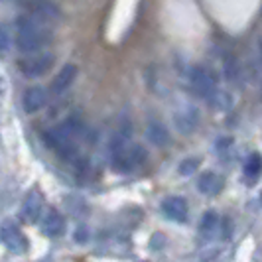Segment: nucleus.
I'll use <instances>...</instances> for the list:
<instances>
[{
  "label": "nucleus",
  "instance_id": "6ab92c4d",
  "mask_svg": "<svg viewBox=\"0 0 262 262\" xmlns=\"http://www.w3.org/2000/svg\"><path fill=\"white\" fill-rule=\"evenodd\" d=\"M260 53H262V41H260Z\"/></svg>",
  "mask_w": 262,
  "mask_h": 262
},
{
  "label": "nucleus",
  "instance_id": "2eb2a0df",
  "mask_svg": "<svg viewBox=\"0 0 262 262\" xmlns=\"http://www.w3.org/2000/svg\"><path fill=\"white\" fill-rule=\"evenodd\" d=\"M219 215L215 211H207L203 217H201V223H199V233L205 236V238H211L219 233Z\"/></svg>",
  "mask_w": 262,
  "mask_h": 262
},
{
  "label": "nucleus",
  "instance_id": "423d86ee",
  "mask_svg": "<svg viewBox=\"0 0 262 262\" xmlns=\"http://www.w3.org/2000/svg\"><path fill=\"white\" fill-rule=\"evenodd\" d=\"M162 213L170 221L185 223L187 221V215H189V207H187V201H185L184 197L171 195L162 201Z\"/></svg>",
  "mask_w": 262,
  "mask_h": 262
},
{
  "label": "nucleus",
  "instance_id": "4468645a",
  "mask_svg": "<svg viewBox=\"0 0 262 262\" xmlns=\"http://www.w3.org/2000/svg\"><path fill=\"white\" fill-rule=\"evenodd\" d=\"M146 136H148V140L154 146H166L170 142V132H168V128L162 122H158V120H152L148 124Z\"/></svg>",
  "mask_w": 262,
  "mask_h": 262
},
{
  "label": "nucleus",
  "instance_id": "f3484780",
  "mask_svg": "<svg viewBox=\"0 0 262 262\" xmlns=\"http://www.w3.org/2000/svg\"><path fill=\"white\" fill-rule=\"evenodd\" d=\"M209 103L215 106V108H219V111H227V108H231V103H233V101H231V97H229L227 93L217 91L209 99Z\"/></svg>",
  "mask_w": 262,
  "mask_h": 262
},
{
  "label": "nucleus",
  "instance_id": "9d476101",
  "mask_svg": "<svg viewBox=\"0 0 262 262\" xmlns=\"http://www.w3.org/2000/svg\"><path fill=\"white\" fill-rule=\"evenodd\" d=\"M77 73H79V69H77V66H73V63H67V66L61 67V71L52 79V85H50V89H52L53 95L66 93L67 89L73 85Z\"/></svg>",
  "mask_w": 262,
  "mask_h": 262
},
{
  "label": "nucleus",
  "instance_id": "9b49d317",
  "mask_svg": "<svg viewBox=\"0 0 262 262\" xmlns=\"http://www.w3.org/2000/svg\"><path fill=\"white\" fill-rule=\"evenodd\" d=\"M197 189L203 195H217L223 189V178L219 173H215V171H205L197 180Z\"/></svg>",
  "mask_w": 262,
  "mask_h": 262
},
{
  "label": "nucleus",
  "instance_id": "20e7f679",
  "mask_svg": "<svg viewBox=\"0 0 262 262\" xmlns=\"http://www.w3.org/2000/svg\"><path fill=\"white\" fill-rule=\"evenodd\" d=\"M22 8L26 14H32L48 24H53L61 18V10L53 0H22Z\"/></svg>",
  "mask_w": 262,
  "mask_h": 262
},
{
  "label": "nucleus",
  "instance_id": "dca6fc26",
  "mask_svg": "<svg viewBox=\"0 0 262 262\" xmlns=\"http://www.w3.org/2000/svg\"><path fill=\"white\" fill-rule=\"evenodd\" d=\"M262 170V158L260 154H250V158L245 164V176L247 178H256Z\"/></svg>",
  "mask_w": 262,
  "mask_h": 262
},
{
  "label": "nucleus",
  "instance_id": "ddd939ff",
  "mask_svg": "<svg viewBox=\"0 0 262 262\" xmlns=\"http://www.w3.org/2000/svg\"><path fill=\"white\" fill-rule=\"evenodd\" d=\"M173 124H176V128L182 134H189V132L195 130L197 126V113L193 108H185L182 113H176Z\"/></svg>",
  "mask_w": 262,
  "mask_h": 262
},
{
  "label": "nucleus",
  "instance_id": "0eeeda50",
  "mask_svg": "<svg viewBox=\"0 0 262 262\" xmlns=\"http://www.w3.org/2000/svg\"><path fill=\"white\" fill-rule=\"evenodd\" d=\"M39 227H41V233L46 236L55 238V236H61L66 233V219L57 209H46L41 215Z\"/></svg>",
  "mask_w": 262,
  "mask_h": 262
},
{
  "label": "nucleus",
  "instance_id": "a211bd4d",
  "mask_svg": "<svg viewBox=\"0 0 262 262\" xmlns=\"http://www.w3.org/2000/svg\"><path fill=\"white\" fill-rule=\"evenodd\" d=\"M197 168H199V160L197 158H187L180 164V173L182 176H191Z\"/></svg>",
  "mask_w": 262,
  "mask_h": 262
},
{
  "label": "nucleus",
  "instance_id": "f8f14e48",
  "mask_svg": "<svg viewBox=\"0 0 262 262\" xmlns=\"http://www.w3.org/2000/svg\"><path fill=\"white\" fill-rule=\"evenodd\" d=\"M41 215H43V213H41V201H39V197L36 195V193H30V195L24 199L22 207H20V217H22V221H26V223H36Z\"/></svg>",
  "mask_w": 262,
  "mask_h": 262
},
{
  "label": "nucleus",
  "instance_id": "f03ea898",
  "mask_svg": "<svg viewBox=\"0 0 262 262\" xmlns=\"http://www.w3.org/2000/svg\"><path fill=\"white\" fill-rule=\"evenodd\" d=\"M55 63V57H53V53H28L26 57H20L18 59V71L24 75V77H30V79H36V77H41V75H46L50 69L53 67Z\"/></svg>",
  "mask_w": 262,
  "mask_h": 262
},
{
  "label": "nucleus",
  "instance_id": "39448f33",
  "mask_svg": "<svg viewBox=\"0 0 262 262\" xmlns=\"http://www.w3.org/2000/svg\"><path fill=\"white\" fill-rule=\"evenodd\" d=\"M189 83H191L193 91H195L199 97L207 99V101H209L215 93L219 91L213 75H211L207 69H203L201 66L191 67V71H189Z\"/></svg>",
  "mask_w": 262,
  "mask_h": 262
},
{
  "label": "nucleus",
  "instance_id": "6e6552de",
  "mask_svg": "<svg viewBox=\"0 0 262 262\" xmlns=\"http://www.w3.org/2000/svg\"><path fill=\"white\" fill-rule=\"evenodd\" d=\"M2 243L14 254H24L28 250V238L14 225H4V229H2Z\"/></svg>",
  "mask_w": 262,
  "mask_h": 262
},
{
  "label": "nucleus",
  "instance_id": "7ed1b4c3",
  "mask_svg": "<svg viewBox=\"0 0 262 262\" xmlns=\"http://www.w3.org/2000/svg\"><path fill=\"white\" fill-rule=\"evenodd\" d=\"M111 160H113V168L122 173V171H132L134 168H140L148 160V152L144 146L140 144H132L128 148L124 146L122 150L113 152Z\"/></svg>",
  "mask_w": 262,
  "mask_h": 262
},
{
  "label": "nucleus",
  "instance_id": "1a4fd4ad",
  "mask_svg": "<svg viewBox=\"0 0 262 262\" xmlns=\"http://www.w3.org/2000/svg\"><path fill=\"white\" fill-rule=\"evenodd\" d=\"M46 105H48V93H46L43 87H38V85L30 87L22 95V106H24V111H26L28 115L38 113Z\"/></svg>",
  "mask_w": 262,
  "mask_h": 262
},
{
  "label": "nucleus",
  "instance_id": "f257e3e1",
  "mask_svg": "<svg viewBox=\"0 0 262 262\" xmlns=\"http://www.w3.org/2000/svg\"><path fill=\"white\" fill-rule=\"evenodd\" d=\"M53 32L48 22L32 14H22L14 22V43L22 53H36L52 43Z\"/></svg>",
  "mask_w": 262,
  "mask_h": 262
}]
</instances>
